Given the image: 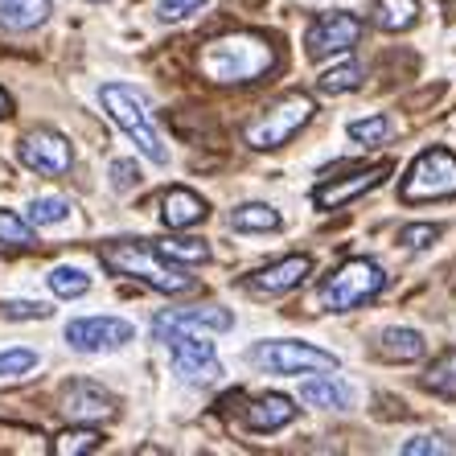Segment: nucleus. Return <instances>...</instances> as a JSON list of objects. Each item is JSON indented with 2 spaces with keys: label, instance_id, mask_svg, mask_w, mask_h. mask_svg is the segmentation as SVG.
Instances as JSON below:
<instances>
[{
  "label": "nucleus",
  "instance_id": "obj_33",
  "mask_svg": "<svg viewBox=\"0 0 456 456\" xmlns=\"http://www.w3.org/2000/svg\"><path fill=\"white\" fill-rule=\"evenodd\" d=\"M0 317H9V321H42V317H50V308L33 305V300H4V305H0Z\"/></svg>",
  "mask_w": 456,
  "mask_h": 456
},
{
  "label": "nucleus",
  "instance_id": "obj_12",
  "mask_svg": "<svg viewBox=\"0 0 456 456\" xmlns=\"http://www.w3.org/2000/svg\"><path fill=\"white\" fill-rule=\"evenodd\" d=\"M387 173H391V165L379 160V165L354 169V173H346V177H325L317 190H313V206H321V210H341L346 202H358L362 193H370L374 185H382Z\"/></svg>",
  "mask_w": 456,
  "mask_h": 456
},
{
  "label": "nucleus",
  "instance_id": "obj_17",
  "mask_svg": "<svg viewBox=\"0 0 456 456\" xmlns=\"http://www.w3.org/2000/svg\"><path fill=\"white\" fill-rule=\"evenodd\" d=\"M243 419L251 432H280L284 424L297 419V403H292L288 395H259V399L247 403Z\"/></svg>",
  "mask_w": 456,
  "mask_h": 456
},
{
  "label": "nucleus",
  "instance_id": "obj_29",
  "mask_svg": "<svg viewBox=\"0 0 456 456\" xmlns=\"http://www.w3.org/2000/svg\"><path fill=\"white\" fill-rule=\"evenodd\" d=\"M66 214H70L66 198H37V202H29L25 218H29L33 226H50V223H66Z\"/></svg>",
  "mask_w": 456,
  "mask_h": 456
},
{
  "label": "nucleus",
  "instance_id": "obj_4",
  "mask_svg": "<svg viewBox=\"0 0 456 456\" xmlns=\"http://www.w3.org/2000/svg\"><path fill=\"white\" fill-rule=\"evenodd\" d=\"M313 111H317V107H313V95L292 91V95L276 99L267 111H259V119H251V124L243 127V140L251 144L255 152L280 149V144H288V140L297 136L300 127L313 119Z\"/></svg>",
  "mask_w": 456,
  "mask_h": 456
},
{
  "label": "nucleus",
  "instance_id": "obj_19",
  "mask_svg": "<svg viewBox=\"0 0 456 456\" xmlns=\"http://www.w3.org/2000/svg\"><path fill=\"white\" fill-rule=\"evenodd\" d=\"M50 12H53L50 0H0V25L12 33L37 29V25H45Z\"/></svg>",
  "mask_w": 456,
  "mask_h": 456
},
{
  "label": "nucleus",
  "instance_id": "obj_15",
  "mask_svg": "<svg viewBox=\"0 0 456 456\" xmlns=\"http://www.w3.org/2000/svg\"><path fill=\"white\" fill-rule=\"evenodd\" d=\"M308 276H313V255H284L276 264L259 267L251 276V288L255 292H267V297H284V292L305 284Z\"/></svg>",
  "mask_w": 456,
  "mask_h": 456
},
{
  "label": "nucleus",
  "instance_id": "obj_11",
  "mask_svg": "<svg viewBox=\"0 0 456 456\" xmlns=\"http://www.w3.org/2000/svg\"><path fill=\"white\" fill-rule=\"evenodd\" d=\"M132 338H136V330L119 317H83V321H70V325H66V341H70V350H78V354L119 350V346H127Z\"/></svg>",
  "mask_w": 456,
  "mask_h": 456
},
{
  "label": "nucleus",
  "instance_id": "obj_21",
  "mask_svg": "<svg viewBox=\"0 0 456 456\" xmlns=\"http://www.w3.org/2000/svg\"><path fill=\"white\" fill-rule=\"evenodd\" d=\"M374 21L382 33H403L419 21V0H379L374 9Z\"/></svg>",
  "mask_w": 456,
  "mask_h": 456
},
{
  "label": "nucleus",
  "instance_id": "obj_35",
  "mask_svg": "<svg viewBox=\"0 0 456 456\" xmlns=\"http://www.w3.org/2000/svg\"><path fill=\"white\" fill-rule=\"evenodd\" d=\"M407 456H444L452 452V444H444V440H436V436H415V440H407L403 444Z\"/></svg>",
  "mask_w": 456,
  "mask_h": 456
},
{
  "label": "nucleus",
  "instance_id": "obj_22",
  "mask_svg": "<svg viewBox=\"0 0 456 456\" xmlns=\"http://www.w3.org/2000/svg\"><path fill=\"white\" fill-rule=\"evenodd\" d=\"M231 226L234 231H280L284 218L267 202H247V206H239V210H231Z\"/></svg>",
  "mask_w": 456,
  "mask_h": 456
},
{
  "label": "nucleus",
  "instance_id": "obj_6",
  "mask_svg": "<svg viewBox=\"0 0 456 456\" xmlns=\"http://www.w3.org/2000/svg\"><path fill=\"white\" fill-rule=\"evenodd\" d=\"M403 202H444L456 198V157L448 149H428L411 160L403 185H399Z\"/></svg>",
  "mask_w": 456,
  "mask_h": 456
},
{
  "label": "nucleus",
  "instance_id": "obj_13",
  "mask_svg": "<svg viewBox=\"0 0 456 456\" xmlns=\"http://www.w3.org/2000/svg\"><path fill=\"white\" fill-rule=\"evenodd\" d=\"M169 358H173V374H181L185 382H210L223 374L218 350L198 333H181L177 341H169Z\"/></svg>",
  "mask_w": 456,
  "mask_h": 456
},
{
  "label": "nucleus",
  "instance_id": "obj_25",
  "mask_svg": "<svg viewBox=\"0 0 456 456\" xmlns=\"http://www.w3.org/2000/svg\"><path fill=\"white\" fill-rule=\"evenodd\" d=\"M99 444H103V436H99L95 428H86V424L66 428V432L53 436V452L58 456H83V452H95Z\"/></svg>",
  "mask_w": 456,
  "mask_h": 456
},
{
  "label": "nucleus",
  "instance_id": "obj_8",
  "mask_svg": "<svg viewBox=\"0 0 456 456\" xmlns=\"http://www.w3.org/2000/svg\"><path fill=\"white\" fill-rule=\"evenodd\" d=\"M17 157H21L25 169L42 173V177H62L75 165V152L66 144V136H58L53 127H33L17 140Z\"/></svg>",
  "mask_w": 456,
  "mask_h": 456
},
{
  "label": "nucleus",
  "instance_id": "obj_9",
  "mask_svg": "<svg viewBox=\"0 0 456 456\" xmlns=\"http://www.w3.org/2000/svg\"><path fill=\"white\" fill-rule=\"evenodd\" d=\"M234 325L231 308H214V305H198V308H165V313H157L152 317V338L157 341H177L181 333H226Z\"/></svg>",
  "mask_w": 456,
  "mask_h": 456
},
{
  "label": "nucleus",
  "instance_id": "obj_28",
  "mask_svg": "<svg viewBox=\"0 0 456 456\" xmlns=\"http://www.w3.org/2000/svg\"><path fill=\"white\" fill-rule=\"evenodd\" d=\"M358 83H362V66H358V62H341V66H333V70H325V75L317 78V86L325 91V95H341V91H354Z\"/></svg>",
  "mask_w": 456,
  "mask_h": 456
},
{
  "label": "nucleus",
  "instance_id": "obj_24",
  "mask_svg": "<svg viewBox=\"0 0 456 456\" xmlns=\"http://www.w3.org/2000/svg\"><path fill=\"white\" fill-rule=\"evenodd\" d=\"M424 391L440 395V399H456V350L440 354L424 374Z\"/></svg>",
  "mask_w": 456,
  "mask_h": 456
},
{
  "label": "nucleus",
  "instance_id": "obj_23",
  "mask_svg": "<svg viewBox=\"0 0 456 456\" xmlns=\"http://www.w3.org/2000/svg\"><path fill=\"white\" fill-rule=\"evenodd\" d=\"M0 247H9V251H33V247H37V234H33L29 218H21L17 210H0Z\"/></svg>",
  "mask_w": 456,
  "mask_h": 456
},
{
  "label": "nucleus",
  "instance_id": "obj_14",
  "mask_svg": "<svg viewBox=\"0 0 456 456\" xmlns=\"http://www.w3.org/2000/svg\"><path fill=\"white\" fill-rule=\"evenodd\" d=\"M58 411L78 419V424H95V419H111L116 415V399L103 387H95V382L75 379V382H66L62 395H58Z\"/></svg>",
  "mask_w": 456,
  "mask_h": 456
},
{
  "label": "nucleus",
  "instance_id": "obj_34",
  "mask_svg": "<svg viewBox=\"0 0 456 456\" xmlns=\"http://www.w3.org/2000/svg\"><path fill=\"white\" fill-rule=\"evenodd\" d=\"M436 239H440V226H432V223L403 226V234H399V243H403V247H415V251H424V247H432Z\"/></svg>",
  "mask_w": 456,
  "mask_h": 456
},
{
  "label": "nucleus",
  "instance_id": "obj_37",
  "mask_svg": "<svg viewBox=\"0 0 456 456\" xmlns=\"http://www.w3.org/2000/svg\"><path fill=\"white\" fill-rule=\"evenodd\" d=\"M4 116H12V95L0 86V119H4Z\"/></svg>",
  "mask_w": 456,
  "mask_h": 456
},
{
  "label": "nucleus",
  "instance_id": "obj_3",
  "mask_svg": "<svg viewBox=\"0 0 456 456\" xmlns=\"http://www.w3.org/2000/svg\"><path fill=\"white\" fill-rule=\"evenodd\" d=\"M99 99H103V111L111 116V124H116L124 136H132V144H140V152L152 157V165H165V160H169V149H165V140H160L157 124H152L149 99L140 95L136 86L107 83V86H99Z\"/></svg>",
  "mask_w": 456,
  "mask_h": 456
},
{
  "label": "nucleus",
  "instance_id": "obj_7",
  "mask_svg": "<svg viewBox=\"0 0 456 456\" xmlns=\"http://www.w3.org/2000/svg\"><path fill=\"white\" fill-rule=\"evenodd\" d=\"M251 362L264 374H308V370H338V358L330 350H317L308 341H259L251 350Z\"/></svg>",
  "mask_w": 456,
  "mask_h": 456
},
{
  "label": "nucleus",
  "instance_id": "obj_31",
  "mask_svg": "<svg viewBox=\"0 0 456 456\" xmlns=\"http://www.w3.org/2000/svg\"><path fill=\"white\" fill-rule=\"evenodd\" d=\"M33 366H37V354H33V350H4V354H0V379L29 374Z\"/></svg>",
  "mask_w": 456,
  "mask_h": 456
},
{
  "label": "nucleus",
  "instance_id": "obj_30",
  "mask_svg": "<svg viewBox=\"0 0 456 456\" xmlns=\"http://www.w3.org/2000/svg\"><path fill=\"white\" fill-rule=\"evenodd\" d=\"M395 127L387 116H370V119H354L350 124V140H358V144H382V140H391Z\"/></svg>",
  "mask_w": 456,
  "mask_h": 456
},
{
  "label": "nucleus",
  "instance_id": "obj_5",
  "mask_svg": "<svg viewBox=\"0 0 456 456\" xmlns=\"http://www.w3.org/2000/svg\"><path fill=\"white\" fill-rule=\"evenodd\" d=\"M382 288H387V272H382L374 259H350V264H341L338 272L321 284L317 300L325 313H350V308L374 300Z\"/></svg>",
  "mask_w": 456,
  "mask_h": 456
},
{
  "label": "nucleus",
  "instance_id": "obj_36",
  "mask_svg": "<svg viewBox=\"0 0 456 456\" xmlns=\"http://www.w3.org/2000/svg\"><path fill=\"white\" fill-rule=\"evenodd\" d=\"M136 181H140V169L132 160H116V165H111V185H116V190H132Z\"/></svg>",
  "mask_w": 456,
  "mask_h": 456
},
{
  "label": "nucleus",
  "instance_id": "obj_1",
  "mask_svg": "<svg viewBox=\"0 0 456 456\" xmlns=\"http://www.w3.org/2000/svg\"><path fill=\"white\" fill-rule=\"evenodd\" d=\"M280 62L276 45L267 42L264 33L239 29V33H223L198 50V66L202 75L218 86H239V83H255V78L272 75Z\"/></svg>",
  "mask_w": 456,
  "mask_h": 456
},
{
  "label": "nucleus",
  "instance_id": "obj_2",
  "mask_svg": "<svg viewBox=\"0 0 456 456\" xmlns=\"http://www.w3.org/2000/svg\"><path fill=\"white\" fill-rule=\"evenodd\" d=\"M99 255H103V264L111 267L116 276H132V280H140V284L165 292V297H181V292L193 288V276L185 267H177L160 247H149V243H140V239L107 243Z\"/></svg>",
  "mask_w": 456,
  "mask_h": 456
},
{
  "label": "nucleus",
  "instance_id": "obj_18",
  "mask_svg": "<svg viewBox=\"0 0 456 456\" xmlns=\"http://www.w3.org/2000/svg\"><path fill=\"white\" fill-rule=\"evenodd\" d=\"M300 399L308 407H325V411H346L354 403V387L341 379H308L300 387Z\"/></svg>",
  "mask_w": 456,
  "mask_h": 456
},
{
  "label": "nucleus",
  "instance_id": "obj_26",
  "mask_svg": "<svg viewBox=\"0 0 456 456\" xmlns=\"http://www.w3.org/2000/svg\"><path fill=\"white\" fill-rule=\"evenodd\" d=\"M45 288H50L53 297H83L86 288H91V276L86 272H78V267H70V264H62V267H53L50 276H45Z\"/></svg>",
  "mask_w": 456,
  "mask_h": 456
},
{
  "label": "nucleus",
  "instance_id": "obj_10",
  "mask_svg": "<svg viewBox=\"0 0 456 456\" xmlns=\"http://www.w3.org/2000/svg\"><path fill=\"white\" fill-rule=\"evenodd\" d=\"M362 37V21L354 17V12H321L317 21L308 25V58L313 62H325V58H333V53H346L350 45H358Z\"/></svg>",
  "mask_w": 456,
  "mask_h": 456
},
{
  "label": "nucleus",
  "instance_id": "obj_27",
  "mask_svg": "<svg viewBox=\"0 0 456 456\" xmlns=\"http://www.w3.org/2000/svg\"><path fill=\"white\" fill-rule=\"evenodd\" d=\"M160 251L169 259H181V264H210L214 251L202 243V239H160Z\"/></svg>",
  "mask_w": 456,
  "mask_h": 456
},
{
  "label": "nucleus",
  "instance_id": "obj_20",
  "mask_svg": "<svg viewBox=\"0 0 456 456\" xmlns=\"http://www.w3.org/2000/svg\"><path fill=\"white\" fill-rule=\"evenodd\" d=\"M374 354L382 362H415V358H424V338L415 330H382Z\"/></svg>",
  "mask_w": 456,
  "mask_h": 456
},
{
  "label": "nucleus",
  "instance_id": "obj_16",
  "mask_svg": "<svg viewBox=\"0 0 456 456\" xmlns=\"http://www.w3.org/2000/svg\"><path fill=\"white\" fill-rule=\"evenodd\" d=\"M206 218H210L206 198H198L193 190H181V185L165 190V198H160V223L169 226V231H190V226H202Z\"/></svg>",
  "mask_w": 456,
  "mask_h": 456
},
{
  "label": "nucleus",
  "instance_id": "obj_32",
  "mask_svg": "<svg viewBox=\"0 0 456 456\" xmlns=\"http://www.w3.org/2000/svg\"><path fill=\"white\" fill-rule=\"evenodd\" d=\"M202 4H206V0H160V4H157V17L165 25H177V21H185L190 12L202 9Z\"/></svg>",
  "mask_w": 456,
  "mask_h": 456
}]
</instances>
